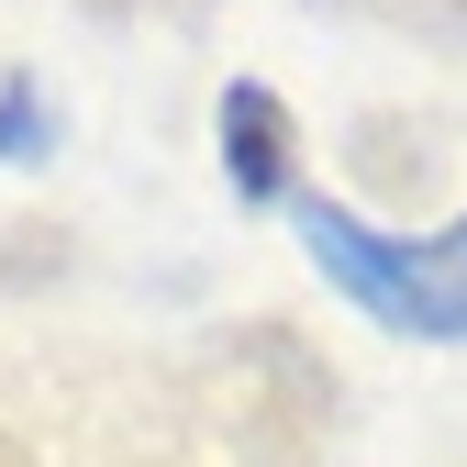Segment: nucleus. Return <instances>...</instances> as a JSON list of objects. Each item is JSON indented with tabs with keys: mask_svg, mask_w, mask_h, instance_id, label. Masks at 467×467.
<instances>
[{
	"mask_svg": "<svg viewBox=\"0 0 467 467\" xmlns=\"http://www.w3.org/2000/svg\"><path fill=\"white\" fill-rule=\"evenodd\" d=\"M301 234H312V256L357 289L379 323H400V334H467V223L434 234V245H389V234H368L357 212L312 201Z\"/></svg>",
	"mask_w": 467,
	"mask_h": 467,
	"instance_id": "f257e3e1",
	"label": "nucleus"
},
{
	"mask_svg": "<svg viewBox=\"0 0 467 467\" xmlns=\"http://www.w3.org/2000/svg\"><path fill=\"white\" fill-rule=\"evenodd\" d=\"M289 167H301V123H289L278 89H223V179L245 201H278Z\"/></svg>",
	"mask_w": 467,
	"mask_h": 467,
	"instance_id": "f03ea898",
	"label": "nucleus"
},
{
	"mask_svg": "<svg viewBox=\"0 0 467 467\" xmlns=\"http://www.w3.org/2000/svg\"><path fill=\"white\" fill-rule=\"evenodd\" d=\"M0 145H12V156H34V145H45V111H34V89H0Z\"/></svg>",
	"mask_w": 467,
	"mask_h": 467,
	"instance_id": "7ed1b4c3",
	"label": "nucleus"
},
{
	"mask_svg": "<svg viewBox=\"0 0 467 467\" xmlns=\"http://www.w3.org/2000/svg\"><path fill=\"white\" fill-rule=\"evenodd\" d=\"M0 467H34V456H23V445H0Z\"/></svg>",
	"mask_w": 467,
	"mask_h": 467,
	"instance_id": "20e7f679",
	"label": "nucleus"
},
{
	"mask_svg": "<svg viewBox=\"0 0 467 467\" xmlns=\"http://www.w3.org/2000/svg\"><path fill=\"white\" fill-rule=\"evenodd\" d=\"M100 12H145V0H100Z\"/></svg>",
	"mask_w": 467,
	"mask_h": 467,
	"instance_id": "39448f33",
	"label": "nucleus"
}]
</instances>
